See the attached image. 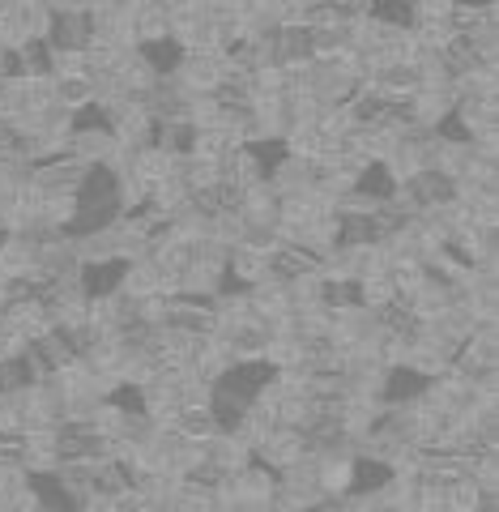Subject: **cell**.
Segmentation results:
<instances>
[{
    "label": "cell",
    "instance_id": "6da1fadb",
    "mask_svg": "<svg viewBox=\"0 0 499 512\" xmlns=\"http://www.w3.org/2000/svg\"><path fill=\"white\" fill-rule=\"evenodd\" d=\"M205 457L214 461L222 474H235V470H244L248 461H252V448L239 440L235 431H218V436H209V440H205Z\"/></svg>",
    "mask_w": 499,
    "mask_h": 512
},
{
    "label": "cell",
    "instance_id": "7a4b0ae2",
    "mask_svg": "<svg viewBox=\"0 0 499 512\" xmlns=\"http://www.w3.org/2000/svg\"><path fill=\"white\" fill-rule=\"evenodd\" d=\"M175 427L184 431L188 440H209V436H218V419H214V410L201 406V410H180V419H175Z\"/></svg>",
    "mask_w": 499,
    "mask_h": 512
},
{
    "label": "cell",
    "instance_id": "3957f363",
    "mask_svg": "<svg viewBox=\"0 0 499 512\" xmlns=\"http://www.w3.org/2000/svg\"><path fill=\"white\" fill-rule=\"evenodd\" d=\"M56 103H60V107H69V111L94 103L90 77H56Z\"/></svg>",
    "mask_w": 499,
    "mask_h": 512
}]
</instances>
